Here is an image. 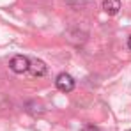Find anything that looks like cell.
<instances>
[{"label": "cell", "mask_w": 131, "mask_h": 131, "mask_svg": "<svg viewBox=\"0 0 131 131\" xmlns=\"http://www.w3.org/2000/svg\"><path fill=\"white\" fill-rule=\"evenodd\" d=\"M9 67H11L13 73H16V74H23V73L28 71V67H30V60H28L25 55H14V57L11 59V62H9Z\"/></svg>", "instance_id": "6da1fadb"}, {"label": "cell", "mask_w": 131, "mask_h": 131, "mask_svg": "<svg viewBox=\"0 0 131 131\" xmlns=\"http://www.w3.org/2000/svg\"><path fill=\"white\" fill-rule=\"evenodd\" d=\"M55 85H57V89H59L60 92H71V90L74 89V80H73L71 74L60 73V74L57 76V80H55Z\"/></svg>", "instance_id": "7a4b0ae2"}, {"label": "cell", "mask_w": 131, "mask_h": 131, "mask_svg": "<svg viewBox=\"0 0 131 131\" xmlns=\"http://www.w3.org/2000/svg\"><path fill=\"white\" fill-rule=\"evenodd\" d=\"M28 71H30L32 76H44L46 71H48V66L44 64L43 60H39V59H34V60H30Z\"/></svg>", "instance_id": "3957f363"}, {"label": "cell", "mask_w": 131, "mask_h": 131, "mask_svg": "<svg viewBox=\"0 0 131 131\" xmlns=\"http://www.w3.org/2000/svg\"><path fill=\"white\" fill-rule=\"evenodd\" d=\"M119 9H121V0H103V11L106 14L113 16L119 13Z\"/></svg>", "instance_id": "277c9868"}, {"label": "cell", "mask_w": 131, "mask_h": 131, "mask_svg": "<svg viewBox=\"0 0 131 131\" xmlns=\"http://www.w3.org/2000/svg\"><path fill=\"white\" fill-rule=\"evenodd\" d=\"M87 0H66V4L67 5H71V7H78V5H82V4H85Z\"/></svg>", "instance_id": "5b68a950"}, {"label": "cell", "mask_w": 131, "mask_h": 131, "mask_svg": "<svg viewBox=\"0 0 131 131\" xmlns=\"http://www.w3.org/2000/svg\"><path fill=\"white\" fill-rule=\"evenodd\" d=\"M82 131H101V129H99L97 126H92V124H89V126H85V128H83Z\"/></svg>", "instance_id": "8992f818"}, {"label": "cell", "mask_w": 131, "mask_h": 131, "mask_svg": "<svg viewBox=\"0 0 131 131\" xmlns=\"http://www.w3.org/2000/svg\"><path fill=\"white\" fill-rule=\"evenodd\" d=\"M128 46H129V50H131V36H129V39H128Z\"/></svg>", "instance_id": "52a82bcc"}]
</instances>
